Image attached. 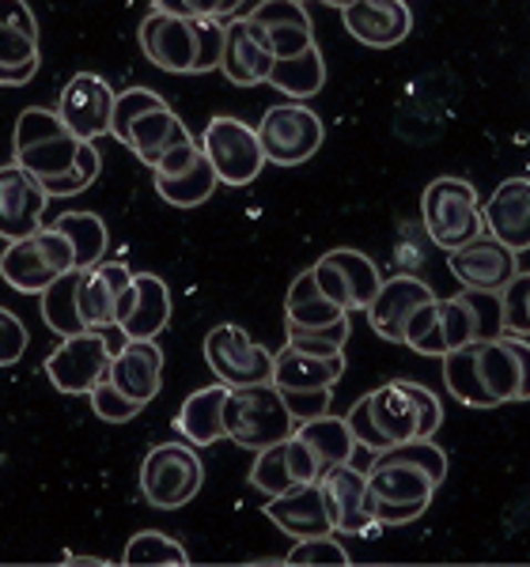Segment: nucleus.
Returning <instances> with one entry per match:
<instances>
[{"label":"nucleus","instance_id":"obj_1","mask_svg":"<svg viewBox=\"0 0 530 567\" xmlns=\"http://www.w3.org/2000/svg\"><path fill=\"white\" fill-rule=\"evenodd\" d=\"M444 382L470 409H497L519 398V360L508 337H481L444 355Z\"/></svg>","mask_w":530,"mask_h":567},{"label":"nucleus","instance_id":"obj_2","mask_svg":"<svg viewBox=\"0 0 530 567\" xmlns=\"http://www.w3.org/2000/svg\"><path fill=\"white\" fill-rule=\"evenodd\" d=\"M486 296L489 291H470L455 299H432L409 318L406 326V344L420 355H436L444 360L447 352L462 349L470 341H481V337H500L504 326L486 315Z\"/></svg>","mask_w":530,"mask_h":567},{"label":"nucleus","instance_id":"obj_3","mask_svg":"<svg viewBox=\"0 0 530 567\" xmlns=\"http://www.w3.org/2000/svg\"><path fill=\"white\" fill-rule=\"evenodd\" d=\"M224 424L227 439L243 451H265L277 446L296 432V416L288 413L285 393L273 382H258V386H239L227 393L224 405Z\"/></svg>","mask_w":530,"mask_h":567},{"label":"nucleus","instance_id":"obj_4","mask_svg":"<svg viewBox=\"0 0 530 567\" xmlns=\"http://www.w3.org/2000/svg\"><path fill=\"white\" fill-rule=\"evenodd\" d=\"M80 144L84 141L69 130L65 117H61L58 110H42V106L23 110L20 122H16V136H12L16 163L42 182L77 171Z\"/></svg>","mask_w":530,"mask_h":567},{"label":"nucleus","instance_id":"obj_5","mask_svg":"<svg viewBox=\"0 0 530 567\" xmlns=\"http://www.w3.org/2000/svg\"><path fill=\"white\" fill-rule=\"evenodd\" d=\"M69 269H77V250L58 227H42L27 239L8 243L0 254V280L23 296H42Z\"/></svg>","mask_w":530,"mask_h":567},{"label":"nucleus","instance_id":"obj_6","mask_svg":"<svg viewBox=\"0 0 530 567\" xmlns=\"http://www.w3.org/2000/svg\"><path fill=\"white\" fill-rule=\"evenodd\" d=\"M425 208V231L440 250H459L486 235V216H481V197L470 182L462 178H436L425 186L420 197Z\"/></svg>","mask_w":530,"mask_h":567},{"label":"nucleus","instance_id":"obj_7","mask_svg":"<svg viewBox=\"0 0 530 567\" xmlns=\"http://www.w3.org/2000/svg\"><path fill=\"white\" fill-rule=\"evenodd\" d=\"M122 326L106 329H84L77 337H61V344L45 355V374L61 393H91L99 382L111 374L114 360V337Z\"/></svg>","mask_w":530,"mask_h":567},{"label":"nucleus","instance_id":"obj_8","mask_svg":"<svg viewBox=\"0 0 530 567\" xmlns=\"http://www.w3.org/2000/svg\"><path fill=\"white\" fill-rule=\"evenodd\" d=\"M205 484V465H201L194 443H163L149 451L141 465V492L152 507L179 511L201 492Z\"/></svg>","mask_w":530,"mask_h":567},{"label":"nucleus","instance_id":"obj_9","mask_svg":"<svg viewBox=\"0 0 530 567\" xmlns=\"http://www.w3.org/2000/svg\"><path fill=\"white\" fill-rule=\"evenodd\" d=\"M258 141L265 148V159L277 163V167H299L310 155L323 148L326 130L323 117L304 103H281L269 106L265 117L258 122Z\"/></svg>","mask_w":530,"mask_h":567},{"label":"nucleus","instance_id":"obj_10","mask_svg":"<svg viewBox=\"0 0 530 567\" xmlns=\"http://www.w3.org/2000/svg\"><path fill=\"white\" fill-rule=\"evenodd\" d=\"M205 363L213 368L216 382L239 390V386H258V382H273L277 355L262 349L243 326L224 322L213 333H205Z\"/></svg>","mask_w":530,"mask_h":567},{"label":"nucleus","instance_id":"obj_11","mask_svg":"<svg viewBox=\"0 0 530 567\" xmlns=\"http://www.w3.org/2000/svg\"><path fill=\"white\" fill-rule=\"evenodd\" d=\"M201 148L213 159L224 186H251L269 163L258 141V130H251L239 117H213L205 125V136H201Z\"/></svg>","mask_w":530,"mask_h":567},{"label":"nucleus","instance_id":"obj_12","mask_svg":"<svg viewBox=\"0 0 530 567\" xmlns=\"http://www.w3.org/2000/svg\"><path fill=\"white\" fill-rule=\"evenodd\" d=\"M371 511L376 507H428L436 496V481L425 465L398 458L390 451L371 454L368 465Z\"/></svg>","mask_w":530,"mask_h":567},{"label":"nucleus","instance_id":"obj_13","mask_svg":"<svg viewBox=\"0 0 530 567\" xmlns=\"http://www.w3.org/2000/svg\"><path fill=\"white\" fill-rule=\"evenodd\" d=\"M171 322V291L155 272H136L130 288L118 296L114 326H122L125 341H155Z\"/></svg>","mask_w":530,"mask_h":567},{"label":"nucleus","instance_id":"obj_14","mask_svg":"<svg viewBox=\"0 0 530 567\" xmlns=\"http://www.w3.org/2000/svg\"><path fill=\"white\" fill-rule=\"evenodd\" d=\"M447 269H451V277L462 288L489 291L492 296V291H500L519 272V254L486 231L473 243L459 246V250H447Z\"/></svg>","mask_w":530,"mask_h":567},{"label":"nucleus","instance_id":"obj_15","mask_svg":"<svg viewBox=\"0 0 530 567\" xmlns=\"http://www.w3.org/2000/svg\"><path fill=\"white\" fill-rule=\"evenodd\" d=\"M114 103H118V91L103 76L77 72L65 84V91H61L58 114L65 117V125L80 141H99L114 125Z\"/></svg>","mask_w":530,"mask_h":567},{"label":"nucleus","instance_id":"obj_16","mask_svg":"<svg viewBox=\"0 0 530 567\" xmlns=\"http://www.w3.org/2000/svg\"><path fill=\"white\" fill-rule=\"evenodd\" d=\"M45 200H50V194H45L42 178L23 171L20 163L0 167V239L16 243L42 231Z\"/></svg>","mask_w":530,"mask_h":567},{"label":"nucleus","instance_id":"obj_17","mask_svg":"<svg viewBox=\"0 0 530 567\" xmlns=\"http://www.w3.org/2000/svg\"><path fill=\"white\" fill-rule=\"evenodd\" d=\"M141 50L163 72H194L197 61V23L152 8L141 20Z\"/></svg>","mask_w":530,"mask_h":567},{"label":"nucleus","instance_id":"obj_18","mask_svg":"<svg viewBox=\"0 0 530 567\" xmlns=\"http://www.w3.org/2000/svg\"><path fill=\"white\" fill-rule=\"evenodd\" d=\"M318 484H323V492H326V507H330L337 534H364V529L376 523L368 470H360L356 462H342V465H330V470L318 477Z\"/></svg>","mask_w":530,"mask_h":567},{"label":"nucleus","instance_id":"obj_19","mask_svg":"<svg viewBox=\"0 0 530 567\" xmlns=\"http://www.w3.org/2000/svg\"><path fill=\"white\" fill-rule=\"evenodd\" d=\"M342 23L356 42L371 50H390L414 31V12L406 0H353L342 8Z\"/></svg>","mask_w":530,"mask_h":567},{"label":"nucleus","instance_id":"obj_20","mask_svg":"<svg viewBox=\"0 0 530 567\" xmlns=\"http://www.w3.org/2000/svg\"><path fill=\"white\" fill-rule=\"evenodd\" d=\"M265 515H269V523L277 529H285L288 537H296V542H304V537L337 534L330 507H326V492L318 481L299 484V488L285 492V496H269Z\"/></svg>","mask_w":530,"mask_h":567},{"label":"nucleus","instance_id":"obj_21","mask_svg":"<svg viewBox=\"0 0 530 567\" xmlns=\"http://www.w3.org/2000/svg\"><path fill=\"white\" fill-rule=\"evenodd\" d=\"M432 288L420 277H390L383 280L379 296L368 307V322L383 341L406 344V326L425 303H432Z\"/></svg>","mask_w":530,"mask_h":567},{"label":"nucleus","instance_id":"obj_22","mask_svg":"<svg viewBox=\"0 0 530 567\" xmlns=\"http://www.w3.org/2000/svg\"><path fill=\"white\" fill-rule=\"evenodd\" d=\"M486 231L511 246L516 254L530 250V178H504L481 208Z\"/></svg>","mask_w":530,"mask_h":567},{"label":"nucleus","instance_id":"obj_23","mask_svg":"<svg viewBox=\"0 0 530 567\" xmlns=\"http://www.w3.org/2000/svg\"><path fill=\"white\" fill-rule=\"evenodd\" d=\"M273 65H277V58L262 45L254 27L246 23V16L227 20V45H224V61H221L224 76L232 80L235 87H258V84H269Z\"/></svg>","mask_w":530,"mask_h":567},{"label":"nucleus","instance_id":"obj_24","mask_svg":"<svg viewBox=\"0 0 530 567\" xmlns=\"http://www.w3.org/2000/svg\"><path fill=\"white\" fill-rule=\"evenodd\" d=\"M111 382L125 398L149 405L163 386V349L155 341H125L111 360Z\"/></svg>","mask_w":530,"mask_h":567},{"label":"nucleus","instance_id":"obj_25","mask_svg":"<svg viewBox=\"0 0 530 567\" xmlns=\"http://www.w3.org/2000/svg\"><path fill=\"white\" fill-rule=\"evenodd\" d=\"M190 141H194V136H190L186 125L179 122L175 110H171L167 103H160V106L144 110V114L130 125L125 148H130L144 167H155L163 152L179 148V144H190Z\"/></svg>","mask_w":530,"mask_h":567},{"label":"nucleus","instance_id":"obj_26","mask_svg":"<svg viewBox=\"0 0 530 567\" xmlns=\"http://www.w3.org/2000/svg\"><path fill=\"white\" fill-rule=\"evenodd\" d=\"M133 277L136 272L125 269L122 261H99L95 269H84V277H80V315H84L88 329L114 326L118 296L130 288Z\"/></svg>","mask_w":530,"mask_h":567},{"label":"nucleus","instance_id":"obj_27","mask_svg":"<svg viewBox=\"0 0 530 567\" xmlns=\"http://www.w3.org/2000/svg\"><path fill=\"white\" fill-rule=\"evenodd\" d=\"M345 374V352L337 355H310L285 344L277 352V363H273V386L281 390H326L337 386Z\"/></svg>","mask_w":530,"mask_h":567},{"label":"nucleus","instance_id":"obj_28","mask_svg":"<svg viewBox=\"0 0 530 567\" xmlns=\"http://www.w3.org/2000/svg\"><path fill=\"white\" fill-rule=\"evenodd\" d=\"M227 393H232V386L216 382V386H205V390L190 393V398L182 401L175 427L186 435V443L213 446V443H221V439H227V424H224Z\"/></svg>","mask_w":530,"mask_h":567},{"label":"nucleus","instance_id":"obj_29","mask_svg":"<svg viewBox=\"0 0 530 567\" xmlns=\"http://www.w3.org/2000/svg\"><path fill=\"white\" fill-rule=\"evenodd\" d=\"M368 398H371V420L390 439V446L420 439V405L414 393H409V379L387 382V386L371 390Z\"/></svg>","mask_w":530,"mask_h":567},{"label":"nucleus","instance_id":"obj_30","mask_svg":"<svg viewBox=\"0 0 530 567\" xmlns=\"http://www.w3.org/2000/svg\"><path fill=\"white\" fill-rule=\"evenodd\" d=\"M216 186H224V182H221V175H216V167H213V159L205 155V148H201L194 167L182 171V175H155V194L167 200V205H175V208L205 205V200L213 197Z\"/></svg>","mask_w":530,"mask_h":567},{"label":"nucleus","instance_id":"obj_31","mask_svg":"<svg viewBox=\"0 0 530 567\" xmlns=\"http://www.w3.org/2000/svg\"><path fill=\"white\" fill-rule=\"evenodd\" d=\"M323 261H330L342 277L345 291H349V310H368L371 299L379 296L383 288V272L379 265L360 250H349V246H337V250L323 254Z\"/></svg>","mask_w":530,"mask_h":567},{"label":"nucleus","instance_id":"obj_32","mask_svg":"<svg viewBox=\"0 0 530 567\" xmlns=\"http://www.w3.org/2000/svg\"><path fill=\"white\" fill-rule=\"evenodd\" d=\"M349 310L337 307L315 280V269L299 272L288 288V299H285V322L292 326H330L337 318H345Z\"/></svg>","mask_w":530,"mask_h":567},{"label":"nucleus","instance_id":"obj_33","mask_svg":"<svg viewBox=\"0 0 530 567\" xmlns=\"http://www.w3.org/2000/svg\"><path fill=\"white\" fill-rule=\"evenodd\" d=\"M269 84L277 91H285L292 103H307V99H315L326 84V61H323V53H318V45L296 53V58L277 61L269 72Z\"/></svg>","mask_w":530,"mask_h":567},{"label":"nucleus","instance_id":"obj_34","mask_svg":"<svg viewBox=\"0 0 530 567\" xmlns=\"http://www.w3.org/2000/svg\"><path fill=\"white\" fill-rule=\"evenodd\" d=\"M80 277L84 269H69L42 291V322L61 337H77L88 329L84 315H80Z\"/></svg>","mask_w":530,"mask_h":567},{"label":"nucleus","instance_id":"obj_35","mask_svg":"<svg viewBox=\"0 0 530 567\" xmlns=\"http://www.w3.org/2000/svg\"><path fill=\"white\" fill-rule=\"evenodd\" d=\"M296 435H304L307 443L315 446V454L323 458L326 470H330V465H342V462H353V454L360 451L345 416H330V413L315 416V420H307V424H299Z\"/></svg>","mask_w":530,"mask_h":567},{"label":"nucleus","instance_id":"obj_36","mask_svg":"<svg viewBox=\"0 0 530 567\" xmlns=\"http://www.w3.org/2000/svg\"><path fill=\"white\" fill-rule=\"evenodd\" d=\"M61 235H69L72 250H77V269H95L106 254V224L95 213H65L53 219Z\"/></svg>","mask_w":530,"mask_h":567},{"label":"nucleus","instance_id":"obj_37","mask_svg":"<svg viewBox=\"0 0 530 567\" xmlns=\"http://www.w3.org/2000/svg\"><path fill=\"white\" fill-rule=\"evenodd\" d=\"M122 560H125V564H133V567H152V564H175V567H186V564H190V553L175 542V537L155 534V529H144V534H133V537H130V545H125Z\"/></svg>","mask_w":530,"mask_h":567},{"label":"nucleus","instance_id":"obj_38","mask_svg":"<svg viewBox=\"0 0 530 567\" xmlns=\"http://www.w3.org/2000/svg\"><path fill=\"white\" fill-rule=\"evenodd\" d=\"M251 484L265 496H285V492L299 488L296 477H292L288 470V446L277 443V446H265L258 451V458L251 465Z\"/></svg>","mask_w":530,"mask_h":567},{"label":"nucleus","instance_id":"obj_39","mask_svg":"<svg viewBox=\"0 0 530 567\" xmlns=\"http://www.w3.org/2000/svg\"><path fill=\"white\" fill-rule=\"evenodd\" d=\"M288 329V344L299 352H310V355H337L345 352V341H349V315L337 318L330 326H292Z\"/></svg>","mask_w":530,"mask_h":567},{"label":"nucleus","instance_id":"obj_40","mask_svg":"<svg viewBox=\"0 0 530 567\" xmlns=\"http://www.w3.org/2000/svg\"><path fill=\"white\" fill-rule=\"evenodd\" d=\"M500 326L508 337H530V272H516L500 288Z\"/></svg>","mask_w":530,"mask_h":567},{"label":"nucleus","instance_id":"obj_41","mask_svg":"<svg viewBox=\"0 0 530 567\" xmlns=\"http://www.w3.org/2000/svg\"><path fill=\"white\" fill-rule=\"evenodd\" d=\"M88 398H91V413H95L99 420H103V424H130V420L144 409L141 401L125 398V393L114 386L111 374H106V379L99 382V386L91 390Z\"/></svg>","mask_w":530,"mask_h":567},{"label":"nucleus","instance_id":"obj_42","mask_svg":"<svg viewBox=\"0 0 530 567\" xmlns=\"http://www.w3.org/2000/svg\"><path fill=\"white\" fill-rule=\"evenodd\" d=\"M167 103L163 95H155L152 87H130V91H118V103H114V125H111V136L118 144H125V136H130V125L136 117L144 114V110Z\"/></svg>","mask_w":530,"mask_h":567},{"label":"nucleus","instance_id":"obj_43","mask_svg":"<svg viewBox=\"0 0 530 567\" xmlns=\"http://www.w3.org/2000/svg\"><path fill=\"white\" fill-rule=\"evenodd\" d=\"M197 23V61H194V76L221 69L224 61V45H227V23L221 20H194Z\"/></svg>","mask_w":530,"mask_h":567},{"label":"nucleus","instance_id":"obj_44","mask_svg":"<svg viewBox=\"0 0 530 567\" xmlns=\"http://www.w3.org/2000/svg\"><path fill=\"white\" fill-rule=\"evenodd\" d=\"M246 20L258 27H310L304 0H262L246 12Z\"/></svg>","mask_w":530,"mask_h":567},{"label":"nucleus","instance_id":"obj_45","mask_svg":"<svg viewBox=\"0 0 530 567\" xmlns=\"http://www.w3.org/2000/svg\"><path fill=\"white\" fill-rule=\"evenodd\" d=\"M288 564H326V567H345L349 564V553L334 542V534L323 537H304V542L292 545V553L285 556Z\"/></svg>","mask_w":530,"mask_h":567},{"label":"nucleus","instance_id":"obj_46","mask_svg":"<svg viewBox=\"0 0 530 567\" xmlns=\"http://www.w3.org/2000/svg\"><path fill=\"white\" fill-rule=\"evenodd\" d=\"M345 420H349V432H353V439H356V446H360V451L379 454V451H387V446H390V439L383 435L379 424L371 420V398H368V393L356 401Z\"/></svg>","mask_w":530,"mask_h":567},{"label":"nucleus","instance_id":"obj_47","mask_svg":"<svg viewBox=\"0 0 530 567\" xmlns=\"http://www.w3.org/2000/svg\"><path fill=\"white\" fill-rule=\"evenodd\" d=\"M39 61V34H27L20 27H0V65L20 69Z\"/></svg>","mask_w":530,"mask_h":567},{"label":"nucleus","instance_id":"obj_48","mask_svg":"<svg viewBox=\"0 0 530 567\" xmlns=\"http://www.w3.org/2000/svg\"><path fill=\"white\" fill-rule=\"evenodd\" d=\"M387 451L398 454V458H409V462L425 465V470L432 473V481L444 484V477H447V454L432 443V439H409V443H395V446H387Z\"/></svg>","mask_w":530,"mask_h":567},{"label":"nucleus","instance_id":"obj_49","mask_svg":"<svg viewBox=\"0 0 530 567\" xmlns=\"http://www.w3.org/2000/svg\"><path fill=\"white\" fill-rule=\"evenodd\" d=\"M281 393H285L288 413L296 416V427L307 424V420H315V416H326L330 413V401H334L330 386L326 390H281Z\"/></svg>","mask_w":530,"mask_h":567},{"label":"nucleus","instance_id":"obj_50","mask_svg":"<svg viewBox=\"0 0 530 567\" xmlns=\"http://www.w3.org/2000/svg\"><path fill=\"white\" fill-rule=\"evenodd\" d=\"M23 352H27V326L12 315V310L0 307V368L20 363Z\"/></svg>","mask_w":530,"mask_h":567},{"label":"nucleus","instance_id":"obj_51","mask_svg":"<svg viewBox=\"0 0 530 567\" xmlns=\"http://www.w3.org/2000/svg\"><path fill=\"white\" fill-rule=\"evenodd\" d=\"M152 8L186 16V20H221L224 16V0H152Z\"/></svg>","mask_w":530,"mask_h":567},{"label":"nucleus","instance_id":"obj_52","mask_svg":"<svg viewBox=\"0 0 530 567\" xmlns=\"http://www.w3.org/2000/svg\"><path fill=\"white\" fill-rule=\"evenodd\" d=\"M197 155H201V144H179V148H171V152H163L160 155V163L152 167V175H182V171H190L197 163Z\"/></svg>","mask_w":530,"mask_h":567},{"label":"nucleus","instance_id":"obj_53","mask_svg":"<svg viewBox=\"0 0 530 567\" xmlns=\"http://www.w3.org/2000/svg\"><path fill=\"white\" fill-rule=\"evenodd\" d=\"M0 27H20L27 34H39V23H34V12L27 0H0Z\"/></svg>","mask_w":530,"mask_h":567},{"label":"nucleus","instance_id":"obj_54","mask_svg":"<svg viewBox=\"0 0 530 567\" xmlns=\"http://www.w3.org/2000/svg\"><path fill=\"white\" fill-rule=\"evenodd\" d=\"M508 344L519 360V398L516 401H530V341L527 337H508Z\"/></svg>","mask_w":530,"mask_h":567},{"label":"nucleus","instance_id":"obj_55","mask_svg":"<svg viewBox=\"0 0 530 567\" xmlns=\"http://www.w3.org/2000/svg\"><path fill=\"white\" fill-rule=\"evenodd\" d=\"M72 564H106V560H99V556H69Z\"/></svg>","mask_w":530,"mask_h":567},{"label":"nucleus","instance_id":"obj_56","mask_svg":"<svg viewBox=\"0 0 530 567\" xmlns=\"http://www.w3.org/2000/svg\"><path fill=\"white\" fill-rule=\"evenodd\" d=\"M243 4V0H224V16H232L235 12V8H239Z\"/></svg>","mask_w":530,"mask_h":567},{"label":"nucleus","instance_id":"obj_57","mask_svg":"<svg viewBox=\"0 0 530 567\" xmlns=\"http://www.w3.org/2000/svg\"><path fill=\"white\" fill-rule=\"evenodd\" d=\"M330 8H345V4H353V0H326Z\"/></svg>","mask_w":530,"mask_h":567},{"label":"nucleus","instance_id":"obj_58","mask_svg":"<svg viewBox=\"0 0 530 567\" xmlns=\"http://www.w3.org/2000/svg\"><path fill=\"white\" fill-rule=\"evenodd\" d=\"M323 4H326V0H323Z\"/></svg>","mask_w":530,"mask_h":567}]
</instances>
